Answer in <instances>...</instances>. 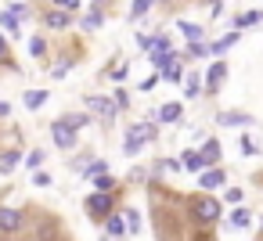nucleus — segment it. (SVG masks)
<instances>
[{"instance_id": "nucleus-1", "label": "nucleus", "mask_w": 263, "mask_h": 241, "mask_svg": "<svg viewBox=\"0 0 263 241\" xmlns=\"http://www.w3.org/2000/svg\"><path fill=\"white\" fill-rule=\"evenodd\" d=\"M159 137V126L155 123H130L126 126V133H123V155H137L141 148H148L152 140Z\"/></svg>"}, {"instance_id": "nucleus-2", "label": "nucleus", "mask_w": 263, "mask_h": 241, "mask_svg": "<svg viewBox=\"0 0 263 241\" xmlns=\"http://www.w3.org/2000/svg\"><path fill=\"white\" fill-rule=\"evenodd\" d=\"M116 191H94V194H87L83 198V209H87V216L94 219V223H105L112 212H116Z\"/></svg>"}, {"instance_id": "nucleus-3", "label": "nucleus", "mask_w": 263, "mask_h": 241, "mask_svg": "<svg viewBox=\"0 0 263 241\" xmlns=\"http://www.w3.org/2000/svg\"><path fill=\"white\" fill-rule=\"evenodd\" d=\"M26 230H29V212L26 209L0 205V237H22Z\"/></svg>"}, {"instance_id": "nucleus-4", "label": "nucleus", "mask_w": 263, "mask_h": 241, "mask_svg": "<svg viewBox=\"0 0 263 241\" xmlns=\"http://www.w3.org/2000/svg\"><path fill=\"white\" fill-rule=\"evenodd\" d=\"M187 209H191V216L198 219V223H216L220 219V202L205 191V194H195V198H187Z\"/></svg>"}, {"instance_id": "nucleus-5", "label": "nucleus", "mask_w": 263, "mask_h": 241, "mask_svg": "<svg viewBox=\"0 0 263 241\" xmlns=\"http://www.w3.org/2000/svg\"><path fill=\"white\" fill-rule=\"evenodd\" d=\"M83 108L94 115V119H101V123H116V115H119V105L112 101V97H101V94H90V97H83Z\"/></svg>"}, {"instance_id": "nucleus-6", "label": "nucleus", "mask_w": 263, "mask_h": 241, "mask_svg": "<svg viewBox=\"0 0 263 241\" xmlns=\"http://www.w3.org/2000/svg\"><path fill=\"white\" fill-rule=\"evenodd\" d=\"M51 144L62 148V151H72V148L80 144V130H72L65 119H54V123H51Z\"/></svg>"}, {"instance_id": "nucleus-7", "label": "nucleus", "mask_w": 263, "mask_h": 241, "mask_svg": "<svg viewBox=\"0 0 263 241\" xmlns=\"http://www.w3.org/2000/svg\"><path fill=\"white\" fill-rule=\"evenodd\" d=\"M40 22H44V29H51V33H65V29L72 26V15L62 11V8H51V4H47V11L40 15Z\"/></svg>"}, {"instance_id": "nucleus-8", "label": "nucleus", "mask_w": 263, "mask_h": 241, "mask_svg": "<svg viewBox=\"0 0 263 241\" xmlns=\"http://www.w3.org/2000/svg\"><path fill=\"white\" fill-rule=\"evenodd\" d=\"M223 184H227V173H223L220 166H205V169L198 173V187L209 191V194H213L216 187H223Z\"/></svg>"}, {"instance_id": "nucleus-9", "label": "nucleus", "mask_w": 263, "mask_h": 241, "mask_svg": "<svg viewBox=\"0 0 263 241\" xmlns=\"http://www.w3.org/2000/svg\"><path fill=\"white\" fill-rule=\"evenodd\" d=\"M223 79H227V62H213L209 72H205V90L216 94V90L223 87Z\"/></svg>"}, {"instance_id": "nucleus-10", "label": "nucleus", "mask_w": 263, "mask_h": 241, "mask_svg": "<svg viewBox=\"0 0 263 241\" xmlns=\"http://www.w3.org/2000/svg\"><path fill=\"white\" fill-rule=\"evenodd\" d=\"M22 166V148H4L0 151V176H11Z\"/></svg>"}, {"instance_id": "nucleus-11", "label": "nucleus", "mask_w": 263, "mask_h": 241, "mask_svg": "<svg viewBox=\"0 0 263 241\" xmlns=\"http://www.w3.org/2000/svg\"><path fill=\"white\" fill-rule=\"evenodd\" d=\"M101 227H105V234H108V237H123V234H130V227H126V216H123V209H116V212H112V216H108V219H105Z\"/></svg>"}, {"instance_id": "nucleus-12", "label": "nucleus", "mask_w": 263, "mask_h": 241, "mask_svg": "<svg viewBox=\"0 0 263 241\" xmlns=\"http://www.w3.org/2000/svg\"><path fill=\"white\" fill-rule=\"evenodd\" d=\"M47 97H51V90H26V94H22V105H26L29 112H40V108L47 105Z\"/></svg>"}, {"instance_id": "nucleus-13", "label": "nucleus", "mask_w": 263, "mask_h": 241, "mask_svg": "<svg viewBox=\"0 0 263 241\" xmlns=\"http://www.w3.org/2000/svg\"><path fill=\"white\" fill-rule=\"evenodd\" d=\"M159 123H180V115H184V108H180V101H170V105H162L159 112H152Z\"/></svg>"}, {"instance_id": "nucleus-14", "label": "nucleus", "mask_w": 263, "mask_h": 241, "mask_svg": "<svg viewBox=\"0 0 263 241\" xmlns=\"http://www.w3.org/2000/svg\"><path fill=\"white\" fill-rule=\"evenodd\" d=\"M101 22H105V11H98V8H90L83 18H80V29L83 33H94V29H101Z\"/></svg>"}, {"instance_id": "nucleus-15", "label": "nucleus", "mask_w": 263, "mask_h": 241, "mask_svg": "<svg viewBox=\"0 0 263 241\" xmlns=\"http://www.w3.org/2000/svg\"><path fill=\"white\" fill-rule=\"evenodd\" d=\"M205 90V79L198 76V72H191V76H184V97H198Z\"/></svg>"}, {"instance_id": "nucleus-16", "label": "nucleus", "mask_w": 263, "mask_h": 241, "mask_svg": "<svg viewBox=\"0 0 263 241\" xmlns=\"http://www.w3.org/2000/svg\"><path fill=\"white\" fill-rule=\"evenodd\" d=\"M198 155H202V162H205V166H216V162H220V140H213V137H209V140L202 144V151H198Z\"/></svg>"}, {"instance_id": "nucleus-17", "label": "nucleus", "mask_w": 263, "mask_h": 241, "mask_svg": "<svg viewBox=\"0 0 263 241\" xmlns=\"http://www.w3.org/2000/svg\"><path fill=\"white\" fill-rule=\"evenodd\" d=\"M62 119H65L72 130H83V126H90V123H94V115H90V112H65Z\"/></svg>"}, {"instance_id": "nucleus-18", "label": "nucleus", "mask_w": 263, "mask_h": 241, "mask_svg": "<svg viewBox=\"0 0 263 241\" xmlns=\"http://www.w3.org/2000/svg\"><path fill=\"white\" fill-rule=\"evenodd\" d=\"M216 123H220V126H249L252 119H249V115H241V112H220V115H216Z\"/></svg>"}, {"instance_id": "nucleus-19", "label": "nucleus", "mask_w": 263, "mask_h": 241, "mask_svg": "<svg viewBox=\"0 0 263 241\" xmlns=\"http://www.w3.org/2000/svg\"><path fill=\"white\" fill-rule=\"evenodd\" d=\"M180 166H184L187 173H202V169H205V162H202L198 151H184V155H180Z\"/></svg>"}, {"instance_id": "nucleus-20", "label": "nucleus", "mask_w": 263, "mask_h": 241, "mask_svg": "<svg viewBox=\"0 0 263 241\" xmlns=\"http://www.w3.org/2000/svg\"><path fill=\"white\" fill-rule=\"evenodd\" d=\"M0 29H4L8 36H22V22H18L11 11H4V15H0Z\"/></svg>"}, {"instance_id": "nucleus-21", "label": "nucleus", "mask_w": 263, "mask_h": 241, "mask_svg": "<svg viewBox=\"0 0 263 241\" xmlns=\"http://www.w3.org/2000/svg\"><path fill=\"white\" fill-rule=\"evenodd\" d=\"M72 65H76V58H72V54H62V58L51 65V79H62V76L72 69Z\"/></svg>"}, {"instance_id": "nucleus-22", "label": "nucleus", "mask_w": 263, "mask_h": 241, "mask_svg": "<svg viewBox=\"0 0 263 241\" xmlns=\"http://www.w3.org/2000/svg\"><path fill=\"white\" fill-rule=\"evenodd\" d=\"M180 33H184L191 44H202V36H205V29H202L198 22H180Z\"/></svg>"}, {"instance_id": "nucleus-23", "label": "nucleus", "mask_w": 263, "mask_h": 241, "mask_svg": "<svg viewBox=\"0 0 263 241\" xmlns=\"http://www.w3.org/2000/svg\"><path fill=\"white\" fill-rule=\"evenodd\" d=\"M234 44H238V29H234V33H227V36H220L216 44H209V54H223V51H227V47H234Z\"/></svg>"}, {"instance_id": "nucleus-24", "label": "nucleus", "mask_w": 263, "mask_h": 241, "mask_svg": "<svg viewBox=\"0 0 263 241\" xmlns=\"http://www.w3.org/2000/svg\"><path fill=\"white\" fill-rule=\"evenodd\" d=\"M101 173H108V162H105V158H94V162L80 173V180H94V176H101Z\"/></svg>"}, {"instance_id": "nucleus-25", "label": "nucleus", "mask_w": 263, "mask_h": 241, "mask_svg": "<svg viewBox=\"0 0 263 241\" xmlns=\"http://www.w3.org/2000/svg\"><path fill=\"white\" fill-rule=\"evenodd\" d=\"M0 69H8V72H15V69H18V65L11 62V47H8L4 33H0Z\"/></svg>"}, {"instance_id": "nucleus-26", "label": "nucleus", "mask_w": 263, "mask_h": 241, "mask_svg": "<svg viewBox=\"0 0 263 241\" xmlns=\"http://www.w3.org/2000/svg\"><path fill=\"white\" fill-rule=\"evenodd\" d=\"M227 223H231L234 230H238V227H249V223H252V212H249V209H234Z\"/></svg>"}, {"instance_id": "nucleus-27", "label": "nucleus", "mask_w": 263, "mask_h": 241, "mask_svg": "<svg viewBox=\"0 0 263 241\" xmlns=\"http://www.w3.org/2000/svg\"><path fill=\"white\" fill-rule=\"evenodd\" d=\"M152 4H155V0H134V4H130V18H134V22L144 18V15L152 11Z\"/></svg>"}, {"instance_id": "nucleus-28", "label": "nucleus", "mask_w": 263, "mask_h": 241, "mask_svg": "<svg viewBox=\"0 0 263 241\" xmlns=\"http://www.w3.org/2000/svg\"><path fill=\"white\" fill-rule=\"evenodd\" d=\"M180 62H184V58H180ZM180 62H173V65H170L166 72H159V76L170 79V83H180V79H184V65H180Z\"/></svg>"}, {"instance_id": "nucleus-29", "label": "nucleus", "mask_w": 263, "mask_h": 241, "mask_svg": "<svg viewBox=\"0 0 263 241\" xmlns=\"http://www.w3.org/2000/svg\"><path fill=\"white\" fill-rule=\"evenodd\" d=\"M8 11H11V15H15V18H18V22H26V18H29V15H33V8H29V4H26V0H15V4H11V8H8Z\"/></svg>"}, {"instance_id": "nucleus-30", "label": "nucleus", "mask_w": 263, "mask_h": 241, "mask_svg": "<svg viewBox=\"0 0 263 241\" xmlns=\"http://www.w3.org/2000/svg\"><path fill=\"white\" fill-rule=\"evenodd\" d=\"M259 18H263L259 11H245V15H238V18H234V29H245V26H256Z\"/></svg>"}, {"instance_id": "nucleus-31", "label": "nucleus", "mask_w": 263, "mask_h": 241, "mask_svg": "<svg viewBox=\"0 0 263 241\" xmlns=\"http://www.w3.org/2000/svg\"><path fill=\"white\" fill-rule=\"evenodd\" d=\"M22 166H26V169H40V166H44V151H40V148H33V151L22 158Z\"/></svg>"}, {"instance_id": "nucleus-32", "label": "nucleus", "mask_w": 263, "mask_h": 241, "mask_svg": "<svg viewBox=\"0 0 263 241\" xmlns=\"http://www.w3.org/2000/svg\"><path fill=\"white\" fill-rule=\"evenodd\" d=\"M94 191H116V176H112V173L94 176Z\"/></svg>"}, {"instance_id": "nucleus-33", "label": "nucleus", "mask_w": 263, "mask_h": 241, "mask_svg": "<svg viewBox=\"0 0 263 241\" xmlns=\"http://www.w3.org/2000/svg\"><path fill=\"white\" fill-rule=\"evenodd\" d=\"M123 216H126L130 234H141V212H137V209H123Z\"/></svg>"}, {"instance_id": "nucleus-34", "label": "nucleus", "mask_w": 263, "mask_h": 241, "mask_svg": "<svg viewBox=\"0 0 263 241\" xmlns=\"http://www.w3.org/2000/svg\"><path fill=\"white\" fill-rule=\"evenodd\" d=\"M29 54H33V58H44V54H47V40H44V36H33V40H29Z\"/></svg>"}, {"instance_id": "nucleus-35", "label": "nucleus", "mask_w": 263, "mask_h": 241, "mask_svg": "<svg viewBox=\"0 0 263 241\" xmlns=\"http://www.w3.org/2000/svg\"><path fill=\"white\" fill-rule=\"evenodd\" d=\"M47 4H51V8H62V11H69V15H72V11H80L83 0H47Z\"/></svg>"}, {"instance_id": "nucleus-36", "label": "nucleus", "mask_w": 263, "mask_h": 241, "mask_svg": "<svg viewBox=\"0 0 263 241\" xmlns=\"http://www.w3.org/2000/svg\"><path fill=\"white\" fill-rule=\"evenodd\" d=\"M155 169H159V173H180V158H162Z\"/></svg>"}, {"instance_id": "nucleus-37", "label": "nucleus", "mask_w": 263, "mask_h": 241, "mask_svg": "<svg viewBox=\"0 0 263 241\" xmlns=\"http://www.w3.org/2000/svg\"><path fill=\"white\" fill-rule=\"evenodd\" d=\"M33 184H36V187H51V184H54V176H51V173H44V169H33Z\"/></svg>"}, {"instance_id": "nucleus-38", "label": "nucleus", "mask_w": 263, "mask_h": 241, "mask_svg": "<svg viewBox=\"0 0 263 241\" xmlns=\"http://www.w3.org/2000/svg\"><path fill=\"white\" fill-rule=\"evenodd\" d=\"M159 79H162V76H159V72H152L148 79H141V87H137V90H144V94H152V90L159 87Z\"/></svg>"}, {"instance_id": "nucleus-39", "label": "nucleus", "mask_w": 263, "mask_h": 241, "mask_svg": "<svg viewBox=\"0 0 263 241\" xmlns=\"http://www.w3.org/2000/svg\"><path fill=\"white\" fill-rule=\"evenodd\" d=\"M202 54H209V47H205V44H191V47L184 51V58H202Z\"/></svg>"}, {"instance_id": "nucleus-40", "label": "nucleus", "mask_w": 263, "mask_h": 241, "mask_svg": "<svg viewBox=\"0 0 263 241\" xmlns=\"http://www.w3.org/2000/svg\"><path fill=\"white\" fill-rule=\"evenodd\" d=\"M241 155H259V144L252 137H241Z\"/></svg>"}, {"instance_id": "nucleus-41", "label": "nucleus", "mask_w": 263, "mask_h": 241, "mask_svg": "<svg viewBox=\"0 0 263 241\" xmlns=\"http://www.w3.org/2000/svg\"><path fill=\"white\" fill-rule=\"evenodd\" d=\"M112 101H116V105H119V108H126V105H130V94H126V90H123V87H119V90H116V97H112Z\"/></svg>"}, {"instance_id": "nucleus-42", "label": "nucleus", "mask_w": 263, "mask_h": 241, "mask_svg": "<svg viewBox=\"0 0 263 241\" xmlns=\"http://www.w3.org/2000/svg\"><path fill=\"white\" fill-rule=\"evenodd\" d=\"M130 180H134V184H144V180H148V169H141V166L130 169Z\"/></svg>"}, {"instance_id": "nucleus-43", "label": "nucleus", "mask_w": 263, "mask_h": 241, "mask_svg": "<svg viewBox=\"0 0 263 241\" xmlns=\"http://www.w3.org/2000/svg\"><path fill=\"white\" fill-rule=\"evenodd\" d=\"M223 202H231V205H238V202H241V191H238V187H227V194H223Z\"/></svg>"}, {"instance_id": "nucleus-44", "label": "nucleus", "mask_w": 263, "mask_h": 241, "mask_svg": "<svg viewBox=\"0 0 263 241\" xmlns=\"http://www.w3.org/2000/svg\"><path fill=\"white\" fill-rule=\"evenodd\" d=\"M112 79H116V83L126 79V65H116V69H112Z\"/></svg>"}, {"instance_id": "nucleus-45", "label": "nucleus", "mask_w": 263, "mask_h": 241, "mask_svg": "<svg viewBox=\"0 0 263 241\" xmlns=\"http://www.w3.org/2000/svg\"><path fill=\"white\" fill-rule=\"evenodd\" d=\"M8 115H11V105H8V101H0V119H8Z\"/></svg>"}, {"instance_id": "nucleus-46", "label": "nucleus", "mask_w": 263, "mask_h": 241, "mask_svg": "<svg viewBox=\"0 0 263 241\" xmlns=\"http://www.w3.org/2000/svg\"><path fill=\"white\" fill-rule=\"evenodd\" d=\"M202 4H209V8H213V4H220V0H202Z\"/></svg>"}, {"instance_id": "nucleus-47", "label": "nucleus", "mask_w": 263, "mask_h": 241, "mask_svg": "<svg viewBox=\"0 0 263 241\" xmlns=\"http://www.w3.org/2000/svg\"><path fill=\"white\" fill-rule=\"evenodd\" d=\"M101 241H116V237H108V234H105V237H101Z\"/></svg>"}, {"instance_id": "nucleus-48", "label": "nucleus", "mask_w": 263, "mask_h": 241, "mask_svg": "<svg viewBox=\"0 0 263 241\" xmlns=\"http://www.w3.org/2000/svg\"><path fill=\"white\" fill-rule=\"evenodd\" d=\"M0 15H4V11H0Z\"/></svg>"}]
</instances>
